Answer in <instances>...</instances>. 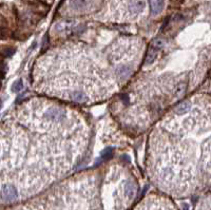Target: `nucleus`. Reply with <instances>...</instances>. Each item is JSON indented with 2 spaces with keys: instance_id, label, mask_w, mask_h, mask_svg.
I'll list each match as a JSON object with an SVG mask.
<instances>
[{
  "instance_id": "obj_1",
  "label": "nucleus",
  "mask_w": 211,
  "mask_h": 210,
  "mask_svg": "<svg viewBox=\"0 0 211 210\" xmlns=\"http://www.w3.org/2000/svg\"><path fill=\"white\" fill-rule=\"evenodd\" d=\"M1 181L23 194L64 176L80 161L89 139L83 118L47 99H33L9 114L1 127Z\"/></svg>"
},
{
  "instance_id": "obj_2",
  "label": "nucleus",
  "mask_w": 211,
  "mask_h": 210,
  "mask_svg": "<svg viewBox=\"0 0 211 210\" xmlns=\"http://www.w3.org/2000/svg\"><path fill=\"white\" fill-rule=\"evenodd\" d=\"M144 45L119 37L100 47L69 42L41 57L34 68V87L49 96L76 104L106 99L129 79L136 69Z\"/></svg>"
},
{
  "instance_id": "obj_3",
  "label": "nucleus",
  "mask_w": 211,
  "mask_h": 210,
  "mask_svg": "<svg viewBox=\"0 0 211 210\" xmlns=\"http://www.w3.org/2000/svg\"><path fill=\"white\" fill-rule=\"evenodd\" d=\"M18 189L12 184L2 183L1 184V200L3 203H12L18 200Z\"/></svg>"
},
{
  "instance_id": "obj_4",
  "label": "nucleus",
  "mask_w": 211,
  "mask_h": 210,
  "mask_svg": "<svg viewBox=\"0 0 211 210\" xmlns=\"http://www.w3.org/2000/svg\"><path fill=\"white\" fill-rule=\"evenodd\" d=\"M146 5H147L146 0H130L128 3L129 14H131L132 16L142 14L145 11Z\"/></svg>"
},
{
  "instance_id": "obj_5",
  "label": "nucleus",
  "mask_w": 211,
  "mask_h": 210,
  "mask_svg": "<svg viewBox=\"0 0 211 210\" xmlns=\"http://www.w3.org/2000/svg\"><path fill=\"white\" fill-rule=\"evenodd\" d=\"M123 190H125V196H126V198L128 201H131V200H133V198H135L136 193H137V185L133 181L129 179L125 184Z\"/></svg>"
},
{
  "instance_id": "obj_6",
  "label": "nucleus",
  "mask_w": 211,
  "mask_h": 210,
  "mask_svg": "<svg viewBox=\"0 0 211 210\" xmlns=\"http://www.w3.org/2000/svg\"><path fill=\"white\" fill-rule=\"evenodd\" d=\"M193 107V102L192 100H185V102H180L178 106H176V108L174 109L173 113L176 115H184L187 114L191 111V109Z\"/></svg>"
},
{
  "instance_id": "obj_7",
  "label": "nucleus",
  "mask_w": 211,
  "mask_h": 210,
  "mask_svg": "<svg viewBox=\"0 0 211 210\" xmlns=\"http://www.w3.org/2000/svg\"><path fill=\"white\" fill-rule=\"evenodd\" d=\"M165 5L164 0H150V10L153 15H157L163 11Z\"/></svg>"
},
{
  "instance_id": "obj_8",
  "label": "nucleus",
  "mask_w": 211,
  "mask_h": 210,
  "mask_svg": "<svg viewBox=\"0 0 211 210\" xmlns=\"http://www.w3.org/2000/svg\"><path fill=\"white\" fill-rule=\"evenodd\" d=\"M157 50L158 49H156V48L150 50V52L148 53V55L146 56V59H145V64L146 66H149V64H152L153 62H154V60L156 59V57H157Z\"/></svg>"
},
{
  "instance_id": "obj_9",
  "label": "nucleus",
  "mask_w": 211,
  "mask_h": 210,
  "mask_svg": "<svg viewBox=\"0 0 211 210\" xmlns=\"http://www.w3.org/2000/svg\"><path fill=\"white\" fill-rule=\"evenodd\" d=\"M22 88H23V83H22L21 80L15 81L12 86V90L14 91V92H19L20 90H22Z\"/></svg>"
},
{
  "instance_id": "obj_10",
  "label": "nucleus",
  "mask_w": 211,
  "mask_h": 210,
  "mask_svg": "<svg viewBox=\"0 0 211 210\" xmlns=\"http://www.w3.org/2000/svg\"><path fill=\"white\" fill-rule=\"evenodd\" d=\"M183 210H189V205L188 204H184L183 205Z\"/></svg>"
}]
</instances>
